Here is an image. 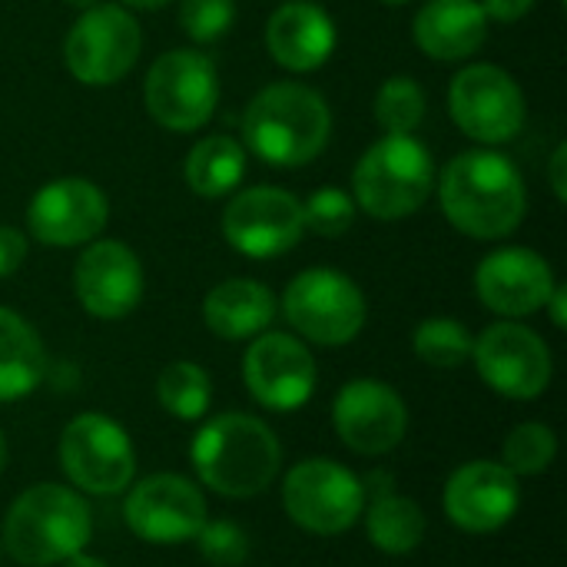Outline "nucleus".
I'll use <instances>...</instances> for the list:
<instances>
[{"instance_id":"nucleus-15","label":"nucleus","mask_w":567,"mask_h":567,"mask_svg":"<svg viewBox=\"0 0 567 567\" xmlns=\"http://www.w3.org/2000/svg\"><path fill=\"white\" fill-rule=\"evenodd\" d=\"M302 203L276 186H249L223 213L226 243L249 259H272L299 246Z\"/></svg>"},{"instance_id":"nucleus-38","label":"nucleus","mask_w":567,"mask_h":567,"mask_svg":"<svg viewBox=\"0 0 567 567\" xmlns=\"http://www.w3.org/2000/svg\"><path fill=\"white\" fill-rule=\"evenodd\" d=\"M63 567H110L103 558H96V555H86V548L83 551H76L73 558H66Z\"/></svg>"},{"instance_id":"nucleus-37","label":"nucleus","mask_w":567,"mask_h":567,"mask_svg":"<svg viewBox=\"0 0 567 567\" xmlns=\"http://www.w3.org/2000/svg\"><path fill=\"white\" fill-rule=\"evenodd\" d=\"M545 309L551 312V322H555L558 329H565L567 326V289L565 286H555V289H551V296H548Z\"/></svg>"},{"instance_id":"nucleus-7","label":"nucleus","mask_w":567,"mask_h":567,"mask_svg":"<svg viewBox=\"0 0 567 567\" xmlns=\"http://www.w3.org/2000/svg\"><path fill=\"white\" fill-rule=\"evenodd\" d=\"M282 508L296 528L332 538L362 522L365 488L342 462L306 458L282 478Z\"/></svg>"},{"instance_id":"nucleus-33","label":"nucleus","mask_w":567,"mask_h":567,"mask_svg":"<svg viewBox=\"0 0 567 567\" xmlns=\"http://www.w3.org/2000/svg\"><path fill=\"white\" fill-rule=\"evenodd\" d=\"M179 23L189 40L213 43L226 37L236 23V0H183Z\"/></svg>"},{"instance_id":"nucleus-25","label":"nucleus","mask_w":567,"mask_h":567,"mask_svg":"<svg viewBox=\"0 0 567 567\" xmlns=\"http://www.w3.org/2000/svg\"><path fill=\"white\" fill-rule=\"evenodd\" d=\"M362 522H365V535L372 548L392 558L412 555L425 542V532H429V522L419 502L399 495L395 488L369 495L362 508Z\"/></svg>"},{"instance_id":"nucleus-34","label":"nucleus","mask_w":567,"mask_h":567,"mask_svg":"<svg viewBox=\"0 0 567 567\" xmlns=\"http://www.w3.org/2000/svg\"><path fill=\"white\" fill-rule=\"evenodd\" d=\"M27 259V236L13 226H0V279L13 276Z\"/></svg>"},{"instance_id":"nucleus-5","label":"nucleus","mask_w":567,"mask_h":567,"mask_svg":"<svg viewBox=\"0 0 567 567\" xmlns=\"http://www.w3.org/2000/svg\"><path fill=\"white\" fill-rule=\"evenodd\" d=\"M355 206L372 219L395 223L415 216L435 189V163L415 136H382L372 143L355 173Z\"/></svg>"},{"instance_id":"nucleus-20","label":"nucleus","mask_w":567,"mask_h":567,"mask_svg":"<svg viewBox=\"0 0 567 567\" xmlns=\"http://www.w3.org/2000/svg\"><path fill=\"white\" fill-rule=\"evenodd\" d=\"M555 286L558 282L548 259L525 246H505L488 252L475 272V292L482 306L502 319H522L545 309Z\"/></svg>"},{"instance_id":"nucleus-2","label":"nucleus","mask_w":567,"mask_h":567,"mask_svg":"<svg viewBox=\"0 0 567 567\" xmlns=\"http://www.w3.org/2000/svg\"><path fill=\"white\" fill-rule=\"evenodd\" d=\"M196 478L223 498H256L282 472L276 432L246 412H223L199 425L189 445Z\"/></svg>"},{"instance_id":"nucleus-13","label":"nucleus","mask_w":567,"mask_h":567,"mask_svg":"<svg viewBox=\"0 0 567 567\" xmlns=\"http://www.w3.org/2000/svg\"><path fill=\"white\" fill-rule=\"evenodd\" d=\"M123 495L126 528L150 545L193 542L203 522L209 518L206 498L196 488V482L173 472L146 475L143 482H133Z\"/></svg>"},{"instance_id":"nucleus-21","label":"nucleus","mask_w":567,"mask_h":567,"mask_svg":"<svg viewBox=\"0 0 567 567\" xmlns=\"http://www.w3.org/2000/svg\"><path fill=\"white\" fill-rule=\"evenodd\" d=\"M266 50L292 73L319 70L336 50V23L316 3L289 0L266 23Z\"/></svg>"},{"instance_id":"nucleus-31","label":"nucleus","mask_w":567,"mask_h":567,"mask_svg":"<svg viewBox=\"0 0 567 567\" xmlns=\"http://www.w3.org/2000/svg\"><path fill=\"white\" fill-rule=\"evenodd\" d=\"M355 223V199L339 186H322L302 203V226L316 236L339 239Z\"/></svg>"},{"instance_id":"nucleus-26","label":"nucleus","mask_w":567,"mask_h":567,"mask_svg":"<svg viewBox=\"0 0 567 567\" xmlns=\"http://www.w3.org/2000/svg\"><path fill=\"white\" fill-rule=\"evenodd\" d=\"M246 176V146L233 136H206L186 156V183L203 199L229 196Z\"/></svg>"},{"instance_id":"nucleus-17","label":"nucleus","mask_w":567,"mask_h":567,"mask_svg":"<svg viewBox=\"0 0 567 567\" xmlns=\"http://www.w3.org/2000/svg\"><path fill=\"white\" fill-rule=\"evenodd\" d=\"M110 219L103 189L80 176H63L40 186L27 206L30 236L53 249H73L93 243Z\"/></svg>"},{"instance_id":"nucleus-4","label":"nucleus","mask_w":567,"mask_h":567,"mask_svg":"<svg viewBox=\"0 0 567 567\" xmlns=\"http://www.w3.org/2000/svg\"><path fill=\"white\" fill-rule=\"evenodd\" d=\"M332 133V113L326 100L306 83H272L252 96L243 113V136L256 159L296 169L312 163Z\"/></svg>"},{"instance_id":"nucleus-12","label":"nucleus","mask_w":567,"mask_h":567,"mask_svg":"<svg viewBox=\"0 0 567 567\" xmlns=\"http://www.w3.org/2000/svg\"><path fill=\"white\" fill-rule=\"evenodd\" d=\"M449 113L475 143L498 146L525 126V93L515 76L495 63H472L449 86Z\"/></svg>"},{"instance_id":"nucleus-11","label":"nucleus","mask_w":567,"mask_h":567,"mask_svg":"<svg viewBox=\"0 0 567 567\" xmlns=\"http://www.w3.org/2000/svg\"><path fill=\"white\" fill-rule=\"evenodd\" d=\"M472 362L492 392L515 402L545 395L555 375L548 342L515 319L488 326L472 346Z\"/></svg>"},{"instance_id":"nucleus-30","label":"nucleus","mask_w":567,"mask_h":567,"mask_svg":"<svg viewBox=\"0 0 567 567\" xmlns=\"http://www.w3.org/2000/svg\"><path fill=\"white\" fill-rule=\"evenodd\" d=\"M375 120L389 136H412L425 120V90L412 76H392L375 93Z\"/></svg>"},{"instance_id":"nucleus-19","label":"nucleus","mask_w":567,"mask_h":567,"mask_svg":"<svg viewBox=\"0 0 567 567\" xmlns=\"http://www.w3.org/2000/svg\"><path fill=\"white\" fill-rule=\"evenodd\" d=\"M73 289L80 306L103 322L126 319L143 299V266L120 239H93L76 259Z\"/></svg>"},{"instance_id":"nucleus-43","label":"nucleus","mask_w":567,"mask_h":567,"mask_svg":"<svg viewBox=\"0 0 567 567\" xmlns=\"http://www.w3.org/2000/svg\"><path fill=\"white\" fill-rule=\"evenodd\" d=\"M0 558H3V548H0Z\"/></svg>"},{"instance_id":"nucleus-10","label":"nucleus","mask_w":567,"mask_h":567,"mask_svg":"<svg viewBox=\"0 0 567 567\" xmlns=\"http://www.w3.org/2000/svg\"><path fill=\"white\" fill-rule=\"evenodd\" d=\"M143 100L150 116L173 130L193 133L206 126L219 103V73L206 53L196 50H169L163 53L143 83Z\"/></svg>"},{"instance_id":"nucleus-3","label":"nucleus","mask_w":567,"mask_h":567,"mask_svg":"<svg viewBox=\"0 0 567 567\" xmlns=\"http://www.w3.org/2000/svg\"><path fill=\"white\" fill-rule=\"evenodd\" d=\"M93 518L80 492L56 482L23 488L3 515L0 548L23 567H53L90 545Z\"/></svg>"},{"instance_id":"nucleus-41","label":"nucleus","mask_w":567,"mask_h":567,"mask_svg":"<svg viewBox=\"0 0 567 567\" xmlns=\"http://www.w3.org/2000/svg\"><path fill=\"white\" fill-rule=\"evenodd\" d=\"M7 455H10V449H7V439H3V432H0V472H3V465H7Z\"/></svg>"},{"instance_id":"nucleus-8","label":"nucleus","mask_w":567,"mask_h":567,"mask_svg":"<svg viewBox=\"0 0 567 567\" xmlns=\"http://www.w3.org/2000/svg\"><path fill=\"white\" fill-rule=\"evenodd\" d=\"M289 326L316 346H346L365 326V296L339 269H306L282 292Z\"/></svg>"},{"instance_id":"nucleus-14","label":"nucleus","mask_w":567,"mask_h":567,"mask_svg":"<svg viewBox=\"0 0 567 567\" xmlns=\"http://www.w3.org/2000/svg\"><path fill=\"white\" fill-rule=\"evenodd\" d=\"M332 429L355 455L379 458L402 445L409 432V409L389 382L352 379L336 392Z\"/></svg>"},{"instance_id":"nucleus-18","label":"nucleus","mask_w":567,"mask_h":567,"mask_svg":"<svg viewBox=\"0 0 567 567\" xmlns=\"http://www.w3.org/2000/svg\"><path fill=\"white\" fill-rule=\"evenodd\" d=\"M442 505L455 528L468 535H492L518 515L522 485L502 462L475 458L449 475Z\"/></svg>"},{"instance_id":"nucleus-42","label":"nucleus","mask_w":567,"mask_h":567,"mask_svg":"<svg viewBox=\"0 0 567 567\" xmlns=\"http://www.w3.org/2000/svg\"><path fill=\"white\" fill-rule=\"evenodd\" d=\"M382 3H389V7H399V3H409V0H382Z\"/></svg>"},{"instance_id":"nucleus-39","label":"nucleus","mask_w":567,"mask_h":567,"mask_svg":"<svg viewBox=\"0 0 567 567\" xmlns=\"http://www.w3.org/2000/svg\"><path fill=\"white\" fill-rule=\"evenodd\" d=\"M126 7H133V10H163L166 3H173V0H123Z\"/></svg>"},{"instance_id":"nucleus-1","label":"nucleus","mask_w":567,"mask_h":567,"mask_svg":"<svg viewBox=\"0 0 567 567\" xmlns=\"http://www.w3.org/2000/svg\"><path fill=\"white\" fill-rule=\"evenodd\" d=\"M445 219L472 239L512 236L528 209V189L518 166L495 150L458 153L439 179Z\"/></svg>"},{"instance_id":"nucleus-29","label":"nucleus","mask_w":567,"mask_h":567,"mask_svg":"<svg viewBox=\"0 0 567 567\" xmlns=\"http://www.w3.org/2000/svg\"><path fill=\"white\" fill-rule=\"evenodd\" d=\"M558 458V435L542 422H522L508 432L502 445V465L515 478L545 475Z\"/></svg>"},{"instance_id":"nucleus-40","label":"nucleus","mask_w":567,"mask_h":567,"mask_svg":"<svg viewBox=\"0 0 567 567\" xmlns=\"http://www.w3.org/2000/svg\"><path fill=\"white\" fill-rule=\"evenodd\" d=\"M63 3H70V7H76V10H90V7H96L100 0H63Z\"/></svg>"},{"instance_id":"nucleus-32","label":"nucleus","mask_w":567,"mask_h":567,"mask_svg":"<svg viewBox=\"0 0 567 567\" xmlns=\"http://www.w3.org/2000/svg\"><path fill=\"white\" fill-rule=\"evenodd\" d=\"M193 542H196L199 555L213 567H243L249 561V538L236 522H226V518L209 522L206 518Z\"/></svg>"},{"instance_id":"nucleus-9","label":"nucleus","mask_w":567,"mask_h":567,"mask_svg":"<svg viewBox=\"0 0 567 567\" xmlns=\"http://www.w3.org/2000/svg\"><path fill=\"white\" fill-rule=\"evenodd\" d=\"M143 30L126 7L96 3L76 17L63 40L66 70L86 86L120 83L140 60Z\"/></svg>"},{"instance_id":"nucleus-35","label":"nucleus","mask_w":567,"mask_h":567,"mask_svg":"<svg viewBox=\"0 0 567 567\" xmlns=\"http://www.w3.org/2000/svg\"><path fill=\"white\" fill-rule=\"evenodd\" d=\"M478 3H482L485 17H492L498 23H515L535 7V0H478Z\"/></svg>"},{"instance_id":"nucleus-22","label":"nucleus","mask_w":567,"mask_h":567,"mask_svg":"<svg viewBox=\"0 0 567 567\" xmlns=\"http://www.w3.org/2000/svg\"><path fill=\"white\" fill-rule=\"evenodd\" d=\"M415 43L432 60H465L482 50L488 17L478 0H429L412 23Z\"/></svg>"},{"instance_id":"nucleus-24","label":"nucleus","mask_w":567,"mask_h":567,"mask_svg":"<svg viewBox=\"0 0 567 567\" xmlns=\"http://www.w3.org/2000/svg\"><path fill=\"white\" fill-rule=\"evenodd\" d=\"M47 375V352L37 329L0 306V402L27 399Z\"/></svg>"},{"instance_id":"nucleus-27","label":"nucleus","mask_w":567,"mask_h":567,"mask_svg":"<svg viewBox=\"0 0 567 567\" xmlns=\"http://www.w3.org/2000/svg\"><path fill=\"white\" fill-rule=\"evenodd\" d=\"M156 399L163 412L179 422H203L213 405V382L203 365L196 362H169L156 379Z\"/></svg>"},{"instance_id":"nucleus-16","label":"nucleus","mask_w":567,"mask_h":567,"mask_svg":"<svg viewBox=\"0 0 567 567\" xmlns=\"http://www.w3.org/2000/svg\"><path fill=\"white\" fill-rule=\"evenodd\" d=\"M316 359L289 332H262L243 355V382L269 412H296L316 392Z\"/></svg>"},{"instance_id":"nucleus-23","label":"nucleus","mask_w":567,"mask_h":567,"mask_svg":"<svg viewBox=\"0 0 567 567\" xmlns=\"http://www.w3.org/2000/svg\"><path fill=\"white\" fill-rule=\"evenodd\" d=\"M203 319L213 336L243 342L269 332L276 319V296L256 279H226L206 292Z\"/></svg>"},{"instance_id":"nucleus-36","label":"nucleus","mask_w":567,"mask_h":567,"mask_svg":"<svg viewBox=\"0 0 567 567\" xmlns=\"http://www.w3.org/2000/svg\"><path fill=\"white\" fill-rule=\"evenodd\" d=\"M565 166H567V143H558V146H555V153H551V166H548L551 189H555V196H558V199H567Z\"/></svg>"},{"instance_id":"nucleus-6","label":"nucleus","mask_w":567,"mask_h":567,"mask_svg":"<svg viewBox=\"0 0 567 567\" xmlns=\"http://www.w3.org/2000/svg\"><path fill=\"white\" fill-rule=\"evenodd\" d=\"M60 472L80 495L113 498L136 478V449L120 422L103 412H83L66 422L56 445Z\"/></svg>"},{"instance_id":"nucleus-28","label":"nucleus","mask_w":567,"mask_h":567,"mask_svg":"<svg viewBox=\"0 0 567 567\" xmlns=\"http://www.w3.org/2000/svg\"><path fill=\"white\" fill-rule=\"evenodd\" d=\"M472 346H475L472 332L458 319H449V316L425 319L412 336L415 355L432 369H458L472 362Z\"/></svg>"}]
</instances>
